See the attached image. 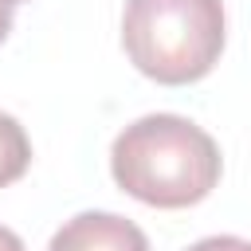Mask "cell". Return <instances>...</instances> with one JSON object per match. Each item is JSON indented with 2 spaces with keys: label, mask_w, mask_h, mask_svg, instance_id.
Wrapping results in <instances>:
<instances>
[{
  "label": "cell",
  "mask_w": 251,
  "mask_h": 251,
  "mask_svg": "<svg viewBox=\"0 0 251 251\" xmlns=\"http://www.w3.org/2000/svg\"><path fill=\"white\" fill-rule=\"evenodd\" d=\"M110 173L122 192L149 208L200 204L224 173L220 145L180 114H145L114 137Z\"/></svg>",
  "instance_id": "6da1fadb"
},
{
  "label": "cell",
  "mask_w": 251,
  "mask_h": 251,
  "mask_svg": "<svg viewBox=\"0 0 251 251\" xmlns=\"http://www.w3.org/2000/svg\"><path fill=\"white\" fill-rule=\"evenodd\" d=\"M224 0H126L122 47L129 63L161 82H200L224 55Z\"/></svg>",
  "instance_id": "7a4b0ae2"
},
{
  "label": "cell",
  "mask_w": 251,
  "mask_h": 251,
  "mask_svg": "<svg viewBox=\"0 0 251 251\" xmlns=\"http://www.w3.org/2000/svg\"><path fill=\"white\" fill-rule=\"evenodd\" d=\"M47 251H149V239L118 212H78L51 235Z\"/></svg>",
  "instance_id": "3957f363"
},
{
  "label": "cell",
  "mask_w": 251,
  "mask_h": 251,
  "mask_svg": "<svg viewBox=\"0 0 251 251\" xmlns=\"http://www.w3.org/2000/svg\"><path fill=\"white\" fill-rule=\"evenodd\" d=\"M31 165V141L12 114H0V188L16 184Z\"/></svg>",
  "instance_id": "277c9868"
},
{
  "label": "cell",
  "mask_w": 251,
  "mask_h": 251,
  "mask_svg": "<svg viewBox=\"0 0 251 251\" xmlns=\"http://www.w3.org/2000/svg\"><path fill=\"white\" fill-rule=\"evenodd\" d=\"M188 251H251V239H239V235H208V239L192 243Z\"/></svg>",
  "instance_id": "5b68a950"
},
{
  "label": "cell",
  "mask_w": 251,
  "mask_h": 251,
  "mask_svg": "<svg viewBox=\"0 0 251 251\" xmlns=\"http://www.w3.org/2000/svg\"><path fill=\"white\" fill-rule=\"evenodd\" d=\"M0 251H27V247H24V239H20L12 227L0 224Z\"/></svg>",
  "instance_id": "8992f818"
},
{
  "label": "cell",
  "mask_w": 251,
  "mask_h": 251,
  "mask_svg": "<svg viewBox=\"0 0 251 251\" xmlns=\"http://www.w3.org/2000/svg\"><path fill=\"white\" fill-rule=\"evenodd\" d=\"M8 31H12V4L0 0V43L8 39Z\"/></svg>",
  "instance_id": "52a82bcc"
},
{
  "label": "cell",
  "mask_w": 251,
  "mask_h": 251,
  "mask_svg": "<svg viewBox=\"0 0 251 251\" xmlns=\"http://www.w3.org/2000/svg\"><path fill=\"white\" fill-rule=\"evenodd\" d=\"M8 4H12V8H16V4H27V0H8Z\"/></svg>",
  "instance_id": "ba28073f"
}]
</instances>
